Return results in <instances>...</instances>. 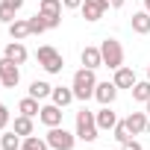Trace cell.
I'll return each mask as SVG.
<instances>
[{"label":"cell","mask_w":150,"mask_h":150,"mask_svg":"<svg viewBox=\"0 0 150 150\" xmlns=\"http://www.w3.org/2000/svg\"><path fill=\"white\" fill-rule=\"evenodd\" d=\"M124 3H127V0H109V6H112V9H121Z\"/></svg>","instance_id":"32"},{"label":"cell","mask_w":150,"mask_h":150,"mask_svg":"<svg viewBox=\"0 0 150 150\" xmlns=\"http://www.w3.org/2000/svg\"><path fill=\"white\" fill-rule=\"evenodd\" d=\"M3 56H6V59H12L15 65H24V62L30 59V53H27V47H24V41H15V38H12V41L6 44V50H3Z\"/></svg>","instance_id":"11"},{"label":"cell","mask_w":150,"mask_h":150,"mask_svg":"<svg viewBox=\"0 0 150 150\" xmlns=\"http://www.w3.org/2000/svg\"><path fill=\"white\" fill-rule=\"evenodd\" d=\"M44 138H47V144L53 150H74V144H77V132H68L62 124L59 127H50Z\"/></svg>","instance_id":"5"},{"label":"cell","mask_w":150,"mask_h":150,"mask_svg":"<svg viewBox=\"0 0 150 150\" xmlns=\"http://www.w3.org/2000/svg\"><path fill=\"white\" fill-rule=\"evenodd\" d=\"M100 56H103V68L109 71H118L124 65V47L118 38H103L100 41Z\"/></svg>","instance_id":"3"},{"label":"cell","mask_w":150,"mask_h":150,"mask_svg":"<svg viewBox=\"0 0 150 150\" xmlns=\"http://www.w3.org/2000/svg\"><path fill=\"white\" fill-rule=\"evenodd\" d=\"M144 112H147V118H150V100H147V103H144Z\"/></svg>","instance_id":"33"},{"label":"cell","mask_w":150,"mask_h":150,"mask_svg":"<svg viewBox=\"0 0 150 150\" xmlns=\"http://www.w3.org/2000/svg\"><path fill=\"white\" fill-rule=\"evenodd\" d=\"M112 135H115V141H118V144H124L127 138H132V132H129L127 121H118V124H115V129H112Z\"/></svg>","instance_id":"26"},{"label":"cell","mask_w":150,"mask_h":150,"mask_svg":"<svg viewBox=\"0 0 150 150\" xmlns=\"http://www.w3.org/2000/svg\"><path fill=\"white\" fill-rule=\"evenodd\" d=\"M47 147H50L47 138H38V135H27L21 144V150H47Z\"/></svg>","instance_id":"24"},{"label":"cell","mask_w":150,"mask_h":150,"mask_svg":"<svg viewBox=\"0 0 150 150\" xmlns=\"http://www.w3.org/2000/svg\"><path fill=\"white\" fill-rule=\"evenodd\" d=\"M121 150H141V144H138V141H132V138H127V141L121 144Z\"/></svg>","instance_id":"29"},{"label":"cell","mask_w":150,"mask_h":150,"mask_svg":"<svg viewBox=\"0 0 150 150\" xmlns=\"http://www.w3.org/2000/svg\"><path fill=\"white\" fill-rule=\"evenodd\" d=\"M53 94V86L50 83H44V80H35V83H30V97H35V100H44V97H50Z\"/></svg>","instance_id":"19"},{"label":"cell","mask_w":150,"mask_h":150,"mask_svg":"<svg viewBox=\"0 0 150 150\" xmlns=\"http://www.w3.org/2000/svg\"><path fill=\"white\" fill-rule=\"evenodd\" d=\"M6 127H9V106L0 103V132H3Z\"/></svg>","instance_id":"28"},{"label":"cell","mask_w":150,"mask_h":150,"mask_svg":"<svg viewBox=\"0 0 150 150\" xmlns=\"http://www.w3.org/2000/svg\"><path fill=\"white\" fill-rule=\"evenodd\" d=\"M80 62H83V68H91V71L103 68V56H100V47H83V53H80Z\"/></svg>","instance_id":"12"},{"label":"cell","mask_w":150,"mask_h":150,"mask_svg":"<svg viewBox=\"0 0 150 150\" xmlns=\"http://www.w3.org/2000/svg\"><path fill=\"white\" fill-rule=\"evenodd\" d=\"M147 80H150V65H147Z\"/></svg>","instance_id":"35"},{"label":"cell","mask_w":150,"mask_h":150,"mask_svg":"<svg viewBox=\"0 0 150 150\" xmlns=\"http://www.w3.org/2000/svg\"><path fill=\"white\" fill-rule=\"evenodd\" d=\"M129 27H132V33H138V35H147L150 33V12L144 9V12H132V18H129Z\"/></svg>","instance_id":"15"},{"label":"cell","mask_w":150,"mask_h":150,"mask_svg":"<svg viewBox=\"0 0 150 150\" xmlns=\"http://www.w3.org/2000/svg\"><path fill=\"white\" fill-rule=\"evenodd\" d=\"M12 129H15L18 135H24V138H27V135H33V118H27V115H18Z\"/></svg>","instance_id":"23"},{"label":"cell","mask_w":150,"mask_h":150,"mask_svg":"<svg viewBox=\"0 0 150 150\" xmlns=\"http://www.w3.org/2000/svg\"><path fill=\"white\" fill-rule=\"evenodd\" d=\"M35 59H38V65H41L47 74H62V68H65L62 53H59L56 47H50V44H41V47L35 50Z\"/></svg>","instance_id":"4"},{"label":"cell","mask_w":150,"mask_h":150,"mask_svg":"<svg viewBox=\"0 0 150 150\" xmlns=\"http://www.w3.org/2000/svg\"><path fill=\"white\" fill-rule=\"evenodd\" d=\"M0 88H3V83H0Z\"/></svg>","instance_id":"37"},{"label":"cell","mask_w":150,"mask_h":150,"mask_svg":"<svg viewBox=\"0 0 150 150\" xmlns=\"http://www.w3.org/2000/svg\"><path fill=\"white\" fill-rule=\"evenodd\" d=\"M144 9H147V12H150V0H144Z\"/></svg>","instance_id":"34"},{"label":"cell","mask_w":150,"mask_h":150,"mask_svg":"<svg viewBox=\"0 0 150 150\" xmlns=\"http://www.w3.org/2000/svg\"><path fill=\"white\" fill-rule=\"evenodd\" d=\"M71 88H74V97L83 100V103H86L88 97H94V88H97V77H94V71H91V68H80L77 74H74Z\"/></svg>","instance_id":"1"},{"label":"cell","mask_w":150,"mask_h":150,"mask_svg":"<svg viewBox=\"0 0 150 150\" xmlns=\"http://www.w3.org/2000/svg\"><path fill=\"white\" fill-rule=\"evenodd\" d=\"M94 118H97V127H100V129H115V124H118L112 106H103L100 112H94Z\"/></svg>","instance_id":"17"},{"label":"cell","mask_w":150,"mask_h":150,"mask_svg":"<svg viewBox=\"0 0 150 150\" xmlns=\"http://www.w3.org/2000/svg\"><path fill=\"white\" fill-rule=\"evenodd\" d=\"M97 135H100L97 118H94V112H88V109L83 106V109L77 112V138L86 141V144H91V141H97Z\"/></svg>","instance_id":"2"},{"label":"cell","mask_w":150,"mask_h":150,"mask_svg":"<svg viewBox=\"0 0 150 150\" xmlns=\"http://www.w3.org/2000/svg\"><path fill=\"white\" fill-rule=\"evenodd\" d=\"M30 21V35H41L44 30H47V21H44V15L38 12V15H33V18H27Z\"/></svg>","instance_id":"25"},{"label":"cell","mask_w":150,"mask_h":150,"mask_svg":"<svg viewBox=\"0 0 150 150\" xmlns=\"http://www.w3.org/2000/svg\"><path fill=\"white\" fill-rule=\"evenodd\" d=\"M106 9H109V0H83V6H80V12H83V18L86 21H100L103 15H106Z\"/></svg>","instance_id":"8"},{"label":"cell","mask_w":150,"mask_h":150,"mask_svg":"<svg viewBox=\"0 0 150 150\" xmlns=\"http://www.w3.org/2000/svg\"><path fill=\"white\" fill-rule=\"evenodd\" d=\"M129 91H132V100H138V103H147V100H150V80H144V83H135Z\"/></svg>","instance_id":"22"},{"label":"cell","mask_w":150,"mask_h":150,"mask_svg":"<svg viewBox=\"0 0 150 150\" xmlns=\"http://www.w3.org/2000/svg\"><path fill=\"white\" fill-rule=\"evenodd\" d=\"M38 12L47 21V30H56L62 24V0H38Z\"/></svg>","instance_id":"6"},{"label":"cell","mask_w":150,"mask_h":150,"mask_svg":"<svg viewBox=\"0 0 150 150\" xmlns=\"http://www.w3.org/2000/svg\"><path fill=\"white\" fill-rule=\"evenodd\" d=\"M18 112H21V115H27V118H35V115L41 112V106H38V100H35V97H24V100L18 103Z\"/></svg>","instance_id":"21"},{"label":"cell","mask_w":150,"mask_h":150,"mask_svg":"<svg viewBox=\"0 0 150 150\" xmlns=\"http://www.w3.org/2000/svg\"><path fill=\"white\" fill-rule=\"evenodd\" d=\"M0 21H3L6 27H9L12 21H15V9H12V6H6L3 0H0Z\"/></svg>","instance_id":"27"},{"label":"cell","mask_w":150,"mask_h":150,"mask_svg":"<svg viewBox=\"0 0 150 150\" xmlns=\"http://www.w3.org/2000/svg\"><path fill=\"white\" fill-rule=\"evenodd\" d=\"M21 144H24V135H18L15 129L0 135V147H3V150H21Z\"/></svg>","instance_id":"20"},{"label":"cell","mask_w":150,"mask_h":150,"mask_svg":"<svg viewBox=\"0 0 150 150\" xmlns=\"http://www.w3.org/2000/svg\"><path fill=\"white\" fill-rule=\"evenodd\" d=\"M50 97H53V103H56V106H62V109H65V106H71L74 100H77V97H74V88H71V86H53V94H50Z\"/></svg>","instance_id":"14"},{"label":"cell","mask_w":150,"mask_h":150,"mask_svg":"<svg viewBox=\"0 0 150 150\" xmlns=\"http://www.w3.org/2000/svg\"><path fill=\"white\" fill-rule=\"evenodd\" d=\"M0 150H3V147H0Z\"/></svg>","instance_id":"38"},{"label":"cell","mask_w":150,"mask_h":150,"mask_svg":"<svg viewBox=\"0 0 150 150\" xmlns=\"http://www.w3.org/2000/svg\"><path fill=\"white\" fill-rule=\"evenodd\" d=\"M62 6H65V9H80L83 0H62Z\"/></svg>","instance_id":"30"},{"label":"cell","mask_w":150,"mask_h":150,"mask_svg":"<svg viewBox=\"0 0 150 150\" xmlns=\"http://www.w3.org/2000/svg\"><path fill=\"white\" fill-rule=\"evenodd\" d=\"M115 97H118V86L115 83H97V88H94V100L100 103V106H112L115 103Z\"/></svg>","instance_id":"9"},{"label":"cell","mask_w":150,"mask_h":150,"mask_svg":"<svg viewBox=\"0 0 150 150\" xmlns=\"http://www.w3.org/2000/svg\"><path fill=\"white\" fill-rule=\"evenodd\" d=\"M0 83H3V88H15L18 83H21V71H18V65L12 62V59H0Z\"/></svg>","instance_id":"7"},{"label":"cell","mask_w":150,"mask_h":150,"mask_svg":"<svg viewBox=\"0 0 150 150\" xmlns=\"http://www.w3.org/2000/svg\"><path fill=\"white\" fill-rule=\"evenodd\" d=\"M3 3H6V6H12V9H15V12H18V9H21V6H24V0H3Z\"/></svg>","instance_id":"31"},{"label":"cell","mask_w":150,"mask_h":150,"mask_svg":"<svg viewBox=\"0 0 150 150\" xmlns=\"http://www.w3.org/2000/svg\"><path fill=\"white\" fill-rule=\"evenodd\" d=\"M147 112H132L129 118H127V127H129V132L132 135H138V132H147Z\"/></svg>","instance_id":"16"},{"label":"cell","mask_w":150,"mask_h":150,"mask_svg":"<svg viewBox=\"0 0 150 150\" xmlns=\"http://www.w3.org/2000/svg\"><path fill=\"white\" fill-rule=\"evenodd\" d=\"M118 88H132L135 83H138V77H135V71L132 68H127V65H121L118 71H115V80H112Z\"/></svg>","instance_id":"13"},{"label":"cell","mask_w":150,"mask_h":150,"mask_svg":"<svg viewBox=\"0 0 150 150\" xmlns=\"http://www.w3.org/2000/svg\"><path fill=\"white\" fill-rule=\"evenodd\" d=\"M9 35H12L15 41H24V38L30 35V21H24V18H15V21L9 24Z\"/></svg>","instance_id":"18"},{"label":"cell","mask_w":150,"mask_h":150,"mask_svg":"<svg viewBox=\"0 0 150 150\" xmlns=\"http://www.w3.org/2000/svg\"><path fill=\"white\" fill-rule=\"evenodd\" d=\"M38 121L50 129V127H59L62 124V106H56V103H47V106H41V112H38Z\"/></svg>","instance_id":"10"},{"label":"cell","mask_w":150,"mask_h":150,"mask_svg":"<svg viewBox=\"0 0 150 150\" xmlns=\"http://www.w3.org/2000/svg\"><path fill=\"white\" fill-rule=\"evenodd\" d=\"M147 132H150V121H147Z\"/></svg>","instance_id":"36"}]
</instances>
